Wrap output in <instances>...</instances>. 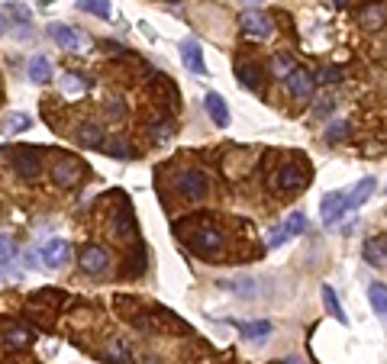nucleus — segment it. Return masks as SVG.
I'll list each match as a JSON object with an SVG mask.
<instances>
[{"label": "nucleus", "mask_w": 387, "mask_h": 364, "mask_svg": "<svg viewBox=\"0 0 387 364\" xmlns=\"http://www.w3.org/2000/svg\"><path fill=\"white\" fill-rule=\"evenodd\" d=\"M175 190L181 200H187V204H197V200H203L207 197V190H210V181H207V174L197 168H187L181 171L175 178Z\"/></svg>", "instance_id": "nucleus-1"}, {"label": "nucleus", "mask_w": 387, "mask_h": 364, "mask_svg": "<svg viewBox=\"0 0 387 364\" xmlns=\"http://www.w3.org/2000/svg\"><path fill=\"white\" fill-rule=\"evenodd\" d=\"M187 245L194 248V255H200V258H217L223 252V232L219 229H194L191 236H187Z\"/></svg>", "instance_id": "nucleus-2"}, {"label": "nucleus", "mask_w": 387, "mask_h": 364, "mask_svg": "<svg viewBox=\"0 0 387 364\" xmlns=\"http://www.w3.org/2000/svg\"><path fill=\"white\" fill-rule=\"evenodd\" d=\"M81 178H85V165H81L78 158H71V155H65V158H59L55 165H52V184L78 187Z\"/></svg>", "instance_id": "nucleus-3"}, {"label": "nucleus", "mask_w": 387, "mask_h": 364, "mask_svg": "<svg viewBox=\"0 0 387 364\" xmlns=\"http://www.w3.org/2000/svg\"><path fill=\"white\" fill-rule=\"evenodd\" d=\"M13 168H17V174L23 181H36L39 174H43V152L33 149V145H23V149H17Z\"/></svg>", "instance_id": "nucleus-4"}, {"label": "nucleus", "mask_w": 387, "mask_h": 364, "mask_svg": "<svg viewBox=\"0 0 387 364\" xmlns=\"http://www.w3.org/2000/svg\"><path fill=\"white\" fill-rule=\"evenodd\" d=\"M0 345L7 348V351H23V348L33 345V335H29V329H23L20 322L0 319Z\"/></svg>", "instance_id": "nucleus-5"}, {"label": "nucleus", "mask_w": 387, "mask_h": 364, "mask_svg": "<svg viewBox=\"0 0 387 364\" xmlns=\"http://www.w3.org/2000/svg\"><path fill=\"white\" fill-rule=\"evenodd\" d=\"M303 226H307V216H303V213H291V216H287L278 229H271L268 248H281L287 238H294L297 232H303Z\"/></svg>", "instance_id": "nucleus-6"}, {"label": "nucleus", "mask_w": 387, "mask_h": 364, "mask_svg": "<svg viewBox=\"0 0 387 364\" xmlns=\"http://www.w3.org/2000/svg\"><path fill=\"white\" fill-rule=\"evenodd\" d=\"M81 271L85 274H103L110 268V252L103 245H87L81 248Z\"/></svg>", "instance_id": "nucleus-7"}, {"label": "nucleus", "mask_w": 387, "mask_h": 364, "mask_svg": "<svg viewBox=\"0 0 387 364\" xmlns=\"http://www.w3.org/2000/svg\"><path fill=\"white\" fill-rule=\"evenodd\" d=\"M49 36H52V43L59 45V49H65V52H81L87 45L85 39L75 33V26H65V23H52Z\"/></svg>", "instance_id": "nucleus-8"}, {"label": "nucleus", "mask_w": 387, "mask_h": 364, "mask_svg": "<svg viewBox=\"0 0 387 364\" xmlns=\"http://www.w3.org/2000/svg\"><path fill=\"white\" fill-rule=\"evenodd\" d=\"M284 84H287V91H291V97L307 100V97L313 93V87H316V77H313L307 68H294L291 75L284 77Z\"/></svg>", "instance_id": "nucleus-9"}, {"label": "nucleus", "mask_w": 387, "mask_h": 364, "mask_svg": "<svg viewBox=\"0 0 387 364\" xmlns=\"http://www.w3.org/2000/svg\"><path fill=\"white\" fill-rule=\"evenodd\" d=\"M181 61L191 75H207V65H203V49L197 39H181Z\"/></svg>", "instance_id": "nucleus-10"}, {"label": "nucleus", "mask_w": 387, "mask_h": 364, "mask_svg": "<svg viewBox=\"0 0 387 364\" xmlns=\"http://www.w3.org/2000/svg\"><path fill=\"white\" fill-rule=\"evenodd\" d=\"M242 29L249 36H255V39H268V36L275 33V23H271L265 13H258V10H245L242 13Z\"/></svg>", "instance_id": "nucleus-11"}, {"label": "nucleus", "mask_w": 387, "mask_h": 364, "mask_svg": "<svg viewBox=\"0 0 387 364\" xmlns=\"http://www.w3.org/2000/svg\"><path fill=\"white\" fill-rule=\"evenodd\" d=\"M113 229H117V236L123 238V242H136V238H139L136 216H133V206H129V204H123L117 210V216H113Z\"/></svg>", "instance_id": "nucleus-12"}, {"label": "nucleus", "mask_w": 387, "mask_h": 364, "mask_svg": "<svg viewBox=\"0 0 387 364\" xmlns=\"http://www.w3.org/2000/svg\"><path fill=\"white\" fill-rule=\"evenodd\" d=\"M275 184H278L281 194H297V190H303V184H307V174L297 171V165H284V168L278 171Z\"/></svg>", "instance_id": "nucleus-13"}, {"label": "nucleus", "mask_w": 387, "mask_h": 364, "mask_svg": "<svg viewBox=\"0 0 387 364\" xmlns=\"http://www.w3.org/2000/svg\"><path fill=\"white\" fill-rule=\"evenodd\" d=\"M345 213V194L342 190H333V194L323 197L320 204V216H323V226H333V222H339V216Z\"/></svg>", "instance_id": "nucleus-14"}, {"label": "nucleus", "mask_w": 387, "mask_h": 364, "mask_svg": "<svg viewBox=\"0 0 387 364\" xmlns=\"http://www.w3.org/2000/svg\"><path fill=\"white\" fill-rule=\"evenodd\" d=\"M71 258V245H68L65 238H52L43 245V261L45 268H61V264Z\"/></svg>", "instance_id": "nucleus-15"}, {"label": "nucleus", "mask_w": 387, "mask_h": 364, "mask_svg": "<svg viewBox=\"0 0 387 364\" xmlns=\"http://www.w3.org/2000/svg\"><path fill=\"white\" fill-rule=\"evenodd\" d=\"M17 245L10 236H0V278H20L17 271Z\"/></svg>", "instance_id": "nucleus-16"}, {"label": "nucleus", "mask_w": 387, "mask_h": 364, "mask_svg": "<svg viewBox=\"0 0 387 364\" xmlns=\"http://www.w3.org/2000/svg\"><path fill=\"white\" fill-rule=\"evenodd\" d=\"M75 139L78 145H85V149H103V129L97 126V123H81V126L75 129Z\"/></svg>", "instance_id": "nucleus-17"}, {"label": "nucleus", "mask_w": 387, "mask_h": 364, "mask_svg": "<svg viewBox=\"0 0 387 364\" xmlns=\"http://www.w3.org/2000/svg\"><path fill=\"white\" fill-rule=\"evenodd\" d=\"M26 75L33 84H49L52 81V61L45 55H33V59L26 61Z\"/></svg>", "instance_id": "nucleus-18"}, {"label": "nucleus", "mask_w": 387, "mask_h": 364, "mask_svg": "<svg viewBox=\"0 0 387 364\" xmlns=\"http://www.w3.org/2000/svg\"><path fill=\"white\" fill-rule=\"evenodd\" d=\"M203 107H207L210 119L217 123L219 129H226V126H229V110H226V100H223L219 93H213V91L207 93V97H203Z\"/></svg>", "instance_id": "nucleus-19"}, {"label": "nucleus", "mask_w": 387, "mask_h": 364, "mask_svg": "<svg viewBox=\"0 0 387 364\" xmlns=\"http://www.w3.org/2000/svg\"><path fill=\"white\" fill-rule=\"evenodd\" d=\"M371 194H374V178H362L358 184H355V190H352V194L345 197V213L358 210V206H362Z\"/></svg>", "instance_id": "nucleus-20"}, {"label": "nucleus", "mask_w": 387, "mask_h": 364, "mask_svg": "<svg viewBox=\"0 0 387 364\" xmlns=\"http://www.w3.org/2000/svg\"><path fill=\"white\" fill-rule=\"evenodd\" d=\"M261 81H265V68L261 65H255V61H245V65H239V84L249 87V91H258Z\"/></svg>", "instance_id": "nucleus-21"}, {"label": "nucleus", "mask_w": 387, "mask_h": 364, "mask_svg": "<svg viewBox=\"0 0 387 364\" xmlns=\"http://www.w3.org/2000/svg\"><path fill=\"white\" fill-rule=\"evenodd\" d=\"M87 91H91V81H87L85 75H71V71H68V75L61 77V93H65V97H85Z\"/></svg>", "instance_id": "nucleus-22"}, {"label": "nucleus", "mask_w": 387, "mask_h": 364, "mask_svg": "<svg viewBox=\"0 0 387 364\" xmlns=\"http://www.w3.org/2000/svg\"><path fill=\"white\" fill-rule=\"evenodd\" d=\"M365 258H368L371 264H387V236H378V238H371V242H365Z\"/></svg>", "instance_id": "nucleus-23"}, {"label": "nucleus", "mask_w": 387, "mask_h": 364, "mask_svg": "<svg viewBox=\"0 0 387 364\" xmlns=\"http://www.w3.org/2000/svg\"><path fill=\"white\" fill-rule=\"evenodd\" d=\"M103 358H107L110 364H133V355H129L126 342H119V339H110V345H107V351H103Z\"/></svg>", "instance_id": "nucleus-24"}, {"label": "nucleus", "mask_w": 387, "mask_h": 364, "mask_svg": "<svg viewBox=\"0 0 387 364\" xmlns=\"http://www.w3.org/2000/svg\"><path fill=\"white\" fill-rule=\"evenodd\" d=\"M368 303L374 306V313L387 319V284H381V280L378 284H371L368 287Z\"/></svg>", "instance_id": "nucleus-25"}, {"label": "nucleus", "mask_w": 387, "mask_h": 364, "mask_svg": "<svg viewBox=\"0 0 387 364\" xmlns=\"http://www.w3.org/2000/svg\"><path fill=\"white\" fill-rule=\"evenodd\" d=\"M239 329H242L245 339L261 342V339H268V335H271V322L268 319H261V322H239Z\"/></svg>", "instance_id": "nucleus-26"}, {"label": "nucleus", "mask_w": 387, "mask_h": 364, "mask_svg": "<svg viewBox=\"0 0 387 364\" xmlns=\"http://www.w3.org/2000/svg\"><path fill=\"white\" fill-rule=\"evenodd\" d=\"M129 264H123V278H139V274L145 271V255L143 248H133V255L126 258Z\"/></svg>", "instance_id": "nucleus-27"}, {"label": "nucleus", "mask_w": 387, "mask_h": 364, "mask_svg": "<svg viewBox=\"0 0 387 364\" xmlns=\"http://www.w3.org/2000/svg\"><path fill=\"white\" fill-rule=\"evenodd\" d=\"M78 10L94 13V17H101V20H110V0H78Z\"/></svg>", "instance_id": "nucleus-28"}, {"label": "nucleus", "mask_w": 387, "mask_h": 364, "mask_svg": "<svg viewBox=\"0 0 387 364\" xmlns=\"http://www.w3.org/2000/svg\"><path fill=\"white\" fill-rule=\"evenodd\" d=\"M323 303H326V310H329V316H333V319L345 322V313H342V306H339L336 290H333V287H326V284H323Z\"/></svg>", "instance_id": "nucleus-29"}, {"label": "nucleus", "mask_w": 387, "mask_h": 364, "mask_svg": "<svg viewBox=\"0 0 387 364\" xmlns=\"http://www.w3.org/2000/svg\"><path fill=\"white\" fill-rule=\"evenodd\" d=\"M33 303H45V306H61L65 303V294L61 290H39V294H33Z\"/></svg>", "instance_id": "nucleus-30"}, {"label": "nucleus", "mask_w": 387, "mask_h": 364, "mask_svg": "<svg viewBox=\"0 0 387 364\" xmlns=\"http://www.w3.org/2000/svg\"><path fill=\"white\" fill-rule=\"evenodd\" d=\"M226 287H233V294H236V296H249V300H252V296H255V280H252V278L229 280Z\"/></svg>", "instance_id": "nucleus-31"}, {"label": "nucleus", "mask_w": 387, "mask_h": 364, "mask_svg": "<svg viewBox=\"0 0 387 364\" xmlns=\"http://www.w3.org/2000/svg\"><path fill=\"white\" fill-rule=\"evenodd\" d=\"M10 17H17L20 20V26H23V29H26V26H33V13H29V10H26L23 7V3H20V0H10Z\"/></svg>", "instance_id": "nucleus-32"}, {"label": "nucleus", "mask_w": 387, "mask_h": 364, "mask_svg": "<svg viewBox=\"0 0 387 364\" xmlns=\"http://www.w3.org/2000/svg\"><path fill=\"white\" fill-rule=\"evenodd\" d=\"M23 129H29V116H26V113H13V116H7V123H3V132H23Z\"/></svg>", "instance_id": "nucleus-33"}, {"label": "nucleus", "mask_w": 387, "mask_h": 364, "mask_svg": "<svg viewBox=\"0 0 387 364\" xmlns=\"http://www.w3.org/2000/svg\"><path fill=\"white\" fill-rule=\"evenodd\" d=\"M103 149H107V152L113 155V158H133V149H129V145L123 142V139H117V142L103 145Z\"/></svg>", "instance_id": "nucleus-34"}, {"label": "nucleus", "mask_w": 387, "mask_h": 364, "mask_svg": "<svg viewBox=\"0 0 387 364\" xmlns=\"http://www.w3.org/2000/svg\"><path fill=\"white\" fill-rule=\"evenodd\" d=\"M175 136V129L168 126V123H155V126H152V139H155V142H168V139Z\"/></svg>", "instance_id": "nucleus-35"}, {"label": "nucleus", "mask_w": 387, "mask_h": 364, "mask_svg": "<svg viewBox=\"0 0 387 364\" xmlns=\"http://www.w3.org/2000/svg\"><path fill=\"white\" fill-rule=\"evenodd\" d=\"M362 23L368 26V29H374V26H381V23H384V13H381L378 7H368V10L362 13Z\"/></svg>", "instance_id": "nucleus-36"}, {"label": "nucleus", "mask_w": 387, "mask_h": 364, "mask_svg": "<svg viewBox=\"0 0 387 364\" xmlns=\"http://www.w3.org/2000/svg\"><path fill=\"white\" fill-rule=\"evenodd\" d=\"M342 81V68H326L316 75V84H339Z\"/></svg>", "instance_id": "nucleus-37"}, {"label": "nucleus", "mask_w": 387, "mask_h": 364, "mask_svg": "<svg viewBox=\"0 0 387 364\" xmlns=\"http://www.w3.org/2000/svg\"><path fill=\"white\" fill-rule=\"evenodd\" d=\"M294 68H297V61H291L287 55H278V59H275V75L287 77V75H291Z\"/></svg>", "instance_id": "nucleus-38"}, {"label": "nucleus", "mask_w": 387, "mask_h": 364, "mask_svg": "<svg viewBox=\"0 0 387 364\" xmlns=\"http://www.w3.org/2000/svg\"><path fill=\"white\" fill-rule=\"evenodd\" d=\"M345 129H349V123H333L329 126V142H339L345 136Z\"/></svg>", "instance_id": "nucleus-39"}, {"label": "nucleus", "mask_w": 387, "mask_h": 364, "mask_svg": "<svg viewBox=\"0 0 387 364\" xmlns=\"http://www.w3.org/2000/svg\"><path fill=\"white\" fill-rule=\"evenodd\" d=\"M107 113H110V119H123V116H126V110H123V103H110V107H107Z\"/></svg>", "instance_id": "nucleus-40"}, {"label": "nucleus", "mask_w": 387, "mask_h": 364, "mask_svg": "<svg viewBox=\"0 0 387 364\" xmlns=\"http://www.w3.org/2000/svg\"><path fill=\"white\" fill-rule=\"evenodd\" d=\"M329 110H333V100H323V103H320V110H316V113L323 116V113H329Z\"/></svg>", "instance_id": "nucleus-41"}, {"label": "nucleus", "mask_w": 387, "mask_h": 364, "mask_svg": "<svg viewBox=\"0 0 387 364\" xmlns=\"http://www.w3.org/2000/svg\"><path fill=\"white\" fill-rule=\"evenodd\" d=\"M3 33H7V20L0 17V36H3Z\"/></svg>", "instance_id": "nucleus-42"}, {"label": "nucleus", "mask_w": 387, "mask_h": 364, "mask_svg": "<svg viewBox=\"0 0 387 364\" xmlns=\"http://www.w3.org/2000/svg\"><path fill=\"white\" fill-rule=\"evenodd\" d=\"M242 3H249V7L255 10V3H261V0H242Z\"/></svg>", "instance_id": "nucleus-43"}, {"label": "nucleus", "mask_w": 387, "mask_h": 364, "mask_svg": "<svg viewBox=\"0 0 387 364\" xmlns=\"http://www.w3.org/2000/svg\"><path fill=\"white\" fill-rule=\"evenodd\" d=\"M284 364H300V361H297V358H291V361H284Z\"/></svg>", "instance_id": "nucleus-44"}]
</instances>
